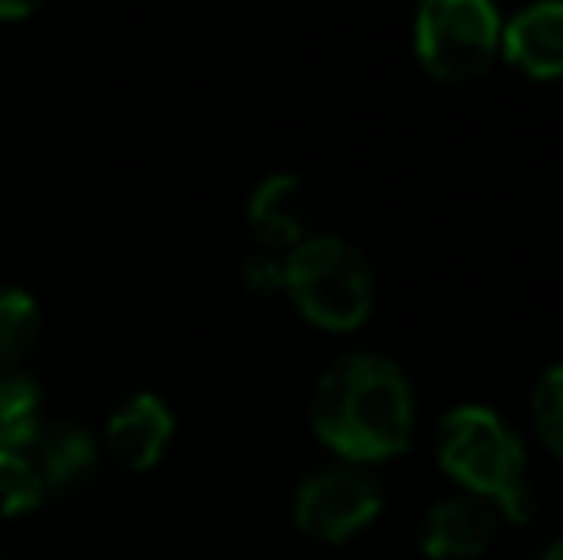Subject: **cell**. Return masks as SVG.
Returning a JSON list of instances; mask_svg holds the SVG:
<instances>
[{"label": "cell", "mask_w": 563, "mask_h": 560, "mask_svg": "<svg viewBox=\"0 0 563 560\" xmlns=\"http://www.w3.org/2000/svg\"><path fill=\"white\" fill-rule=\"evenodd\" d=\"M311 426L341 461H391L415 438V396L407 376L376 353H349L314 384Z\"/></svg>", "instance_id": "obj_1"}, {"label": "cell", "mask_w": 563, "mask_h": 560, "mask_svg": "<svg viewBox=\"0 0 563 560\" xmlns=\"http://www.w3.org/2000/svg\"><path fill=\"white\" fill-rule=\"evenodd\" d=\"M441 469L467 495L490 503L503 523L533 518V492L526 476L521 438L487 407H456L438 426Z\"/></svg>", "instance_id": "obj_2"}, {"label": "cell", "mask_w": 563, "mask_h": 560, "mask_svg": "<svg viewBox=\"0 0 563 560\" xmlns=\"http://www.w3.org/2000/svg\"><path fill=\"white\" fill-rule=\"evenodd\" d=\"M284 292L296 311L322 330H356L372 311L368 262L338 234H311L284 254Z\"/></svg>", "instance_id": "obj_3"}, {"label": "cell", "mask_w": 563, "mask_h": 560, "mask_svg": "<svg viewBox=\"0 0 563 560\" xmlns=\"http://www.w3.org/2000/svg\"><path fill=\"white\" fill-rule=\"evenodd\" d=\"M415 51L438 81H472L503 51V20L490 0H418Z\"/></svg>", "instance_id": "obj_4"}, {"label": "cell", "mask_w": 563, "mask_h": 560, "mask_svg": "<svg viewBox=\"0 0 563 560\" xmlns=\"http://www.w3.org/2000/svg\"><path fill=\"white\" fill-rule=\"evenodd\" d=\"M384 492L379 484L361 469V464H327L303 476L291 499V518L307 538L322 546H341L364 534L379 518Z\"/></svg>", "instance_id": "obj_5"}, {"label": "cell", "mask_w": 563, "mask_h": 560, "mask_svg": "<svg viewBox=\"0 0 563 560\" xmlns=\"http://www.w3.org/2000/svg\"><path fill=\"white\" fill-rule=\"evenodd\" d=\"M173 433H177V419H173L169 404L154 392H134L108 415L100 446L115 464L131 472H146L169 453Z\"/></svg>", "instance_id": "obj_6"}, {"label": "cell", "mask_w": 563, "mask_h": 560, "mask_svg": "<svg viewBox=\"0 0 563 560\" xmlns=\"http://www.w3.org/2000/svg\"><path fill=\"white\" fill-rule=\"evenodd\" d=\"M498 526V510L475 495H449L426 510L418 526V546L430 560H475L490 549Z\"/></svg>", "instance_id": "obj_7"}, {"label": "cell", "mask_w": 563, "mask_h": 560, "mask_svg": "<svg viewBox=\"0 0 563 560\" xmlns=\"http://www.w3.org/2000/svg\"><path fill=\"white\" fill-rule=\"evenodd\" d=\"M250 231L268 254H288L303 239H311L314 200L307 185L291 173H273L250 196Z\"/></svg>", "instance_id": "obj_8"}, {"label": "cell", "mask_w": 563, "mask_h": 560, "mask_svg": "<svg viewBox=\"0 0 563 560\" xmlns=\"http://www.w3.org/2000/svg\"><path fill=\"white\" fill-rule=\"evenodd\" d=\"M46 492H81L97 480L104 464V446L81 422H43L27 446Z\"/></svg>", "instance_id": "obj_9"}, {"label": "cell", "mask_w": 563, "mask_h": 560, "mask_svg": "<svg viewBox=\"0 0 563 560\" xmlns=\"http://www.w3.org/2000/svg\"><path fill=\"white\" fill-rule=\"evenodd\" d=\"M503 54L529 77H563V0H537L503 23Z\"/></svg>", "instance_id": "obj_10"}, {"label": "cell", "mask_w": 563, "mask_h": 560, "mask_svg": "<svg viewBox=\"0 0 563 560\" xmlns=\"http://www.w3.org/2000/svg\"><path fill=\"white\" fill-rule=\"evenodd\" d=\"M43 430V392L20 365L0 369V449H27Z\"/></svg>", "instance_id": "obj_11"}, {"label": "cell", "mask_w": 563, "mask_h": 560, "mask_svg": "<svg viewBox=\"0 0 563 560\" xmlns=\"http://www.w3.org/2000/svg\"><path fill=\"white\" fill-rule=\"evenodd\" d=\"M43 315L31 292L0 284V369H15L38 342Z\"/></svg>", "instance_id": "obj_12"}, {"label": "cell", "mask_w": 563, "mask_h": 560, "mask_svg": "<svg viewBox=\"0 0 563 560\" xmlns=\"http://www.w3.org/2000/svg\"><path fill=\"white\" fill-rule=\"evenodd\" d=\"M46 484L27 449H0V518H23L43 507Z\"/></svg>", "instance_id": "obj_13"}, {"label": "cell", "mask_w": 563, "mask_h": 560, "mask_svg": "<svg viewBox=\"0 0 563 560\" xmlns=\"http://www.w3.org/2000/svg\"><path fill=\"white\" fill-rule=\"evenodd\" d=\"M533 426L541 441L563 457V365L549 369L533 388Z\"/></svg>", "instance_id": "obj_14"}, {"label": "cell", "mask_w": 563, "mask_h": 560, "mask_svg": "<svg viewBox=\"0 0 563 560\" xmlns=\"http://www.w3.org/2000/svg\"><path fill=\"white\" fill-rule=\"evenodd\" d=\"M242 281H245V288L257 292V296L280 292L284 288V254H268V250L253 254L242 270Z\"/></svg>", "instance_id": "obj_15"}, {"label": "cell", "mask_w": 563, "mask_h": 560, "mask_svg": "<svg viewBox=\"0 0 563 560\" xmlns=\"http://www.w3.org/2000/svg\"><path fill=\"white\" fill-rule=\"evenodd\" d=\"M46 0H0V20L4 23H15V20H27L43 8Z\"/></svg>", "instance_id": "obj_16"}, {"label": "cell", "mask_w": 563, "mask_h": 560, "mask_svg": "<svg viewBox=\"0 0 563 560\" xmlns=\"http://www.w3.org/2000/svg\"><path fill=\"white\" fill-rule=\"evenodd\" d=\"M537 560H563V538H556V541H552V546L544 549V553L537 557Z\"/></svg>", "instance_id": "obj_17"}]
</instances>
